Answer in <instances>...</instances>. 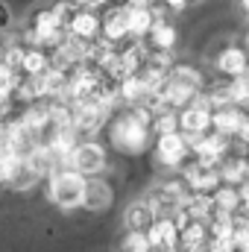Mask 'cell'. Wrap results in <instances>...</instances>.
<instances>
[{"mask_svg":"<svg viewBox=\"0 0 249 252\" xmlns=\"http://www.w3.org/2000/svg\"><path fill=\"white\" fill-rule=\"evenodd\" d=\"M153 118L156 115L147 106H141V103L126 106L124 103V109L112 112L106 126H103L106 138H109V147L124 153V156H141L153 144V138H156Z\"/></svg>","mask_w":249,"mask_h":252,"instance_id":"obj_1","label":"cell"},{"mask_svg":"<svg viewBox=\"0 0 249 252\" xmlns=\"http://www.w3.org/2000/svg\"><path fill=\"white\" fill-rule=\"evenodd\" d=\"M85 179L76 167L70 164H56L50 167L47 173V199L62 208V211H73L82 205V196H85Z\"/></svg>","mask_w":249,"mask_h":252,"instance_id":"obj_2","label":"cell"},{"mask_svg":"<svg viewBox=\"0 0 249 252\" xmlns=\"http://www.w3.org/2000/svg\"><path fill=\"white\" fill-rule=\"evenodd\" d=\"M67 38V27H64L62 15L53 9V3L47 6H38L27 27H24V44H35V47H44V50H53L56 44H62Z\"/></svg>","mask_w":249,"mask_h":252,"instance_id":"obj_3","label":"cell"},{"mask_svg":"<svg viewBox=\"0 0 249 252\" xmlns=\"http://www.w3.org/2000/svg\"><path fill=\"white\" fill-rule=\"evenodd\" d=\"M153 158L158 167H170L179 170L190 158V141L182 129H170V132H158L153 138Z\"/></svg>","mask_w":249,"mask_h":252,"instance_id":"obj_4","label":"cell"},{"mask_svg":"<svg viewBox=\"0 0 249 252\" xmlns=\"http://www.w3.org/2000/svg\"><path fill=\"white\" fill-rule=\"evenodd\" d=\"M67 164L76 167L82 176H100L109 167V153L100 141H76L73 153L67 156Z\"/></svg>","mask_w":249,"mask_h":252,"instance_id":"obj_5","label":"cell"},{"mask_svg":"<svg viewBox=\"0 0 249 252\" xmlns=\"http://www.w3.org/2000/svg\"><path fill=\"white\" fill-rule=\"evenodd\" d=\"M176 118H179V129H182L185 135H202V132L211 129L214 106H211V100L205 97V91H199L190 103H185V106L176 112Z\"/></svg>","mask_w":249,"mask_h":252,"instance_id":"obj_6","label":"cell"},{"mask_svg":"<svg viewBox=\"0 0 249 252\" xmlns=\"http://www.w3.org/2000/svg\"><path fill=\"white\" fill-rule=\"evenodd\" d=\"M187 185L182 179H170V182H161V185H156V188L147 193V202L153 205V211L158 214V217H173L182 205H185L187 199Z\"/></svg>","mask_w":249,"mask_h":252,"instance_id":"obj_7","label":"cell"},{"mask_svg":"<svg viewBox=\"0 0 249 252\" xmlns=\"http://www.w3.org/2000/svg\"><path fill=\"white\" fill-rule=\"evenodd\" d=\"M211 64H214L217 76H229V79L244 76V73H249V47L238 44V41H226L211 56Z\"/></svg>","mask_w":249,"mask_h":252,"instance_id":"obj_8","label":"cell"},{"mask_svg":"<svg viewBox=\"0 0 249 252\" xmlns=\"http://www.w3.org/2000/svg\"><path fill=\"white\" fill-rule=\"evenodd\" d=\"M182 170V182L187 185V190H199V193H211L223 179H220V167L217 164H208L196 156H190L185 164L179 167Z\"/></svg>","mask_w":249,"mask_h":252,"instance_id":"obj_9","label":"cell"},{"mask_svg":"<svg viewBox=\"0 0 249 252\" xmlns=\"http://www.w3.org/2000/svg\"><path fill=\"white\" fill-rule=\"evenodd\" d=\"M100 38L109 44H124L129 41V9L126 3H106L100 12Z\"/></svg>","mask_w":249,"mask_h":252,"instance_id":"obj_10","label":"cell"},{"mask_svg":"<svg viewBox=\"0 0 249 252\" xmlns=\"http://www.w3.org/2000/svg\"><path fill=\"white\" fill-rule=\"evenodd\" d=\"M64 27H67V35L91 44V41L100 38V9H94V6H73V12H70Z\"/></svg>","mask_w":249,"mask_h":252,"instance_id":"obj_11","label":"cell"},{"mask_svg":"<svg viewBox=\"0 0 249 252\" xmlns=\"http://www.w3.org/2000/svg\"><path fill=\"white\" fill-rule=\"evenodd\" d=\"M147 238H150V247L158 252L179 250V226L173 217H156L153 226L147 229Z\"/></svg>","mask_w":249,"mask_h":252,"instance_id":"obj_12","label":"cell"},{"mask_svg":"<svg viewBox=\"0 0 249 252\" xmlns=\"http://www.w3.org/2000/svg\"><path fill=\"white\" fill-rule=\"evenodd\" d=\"M112 199H115V190H112V185L103 179V173L85 179L82 208H88V211H106V208H112Z\"/></svg>","mask_w":249,"mask_h":252,"instance_id":"obj_13","label":"cell"},{"mask_svg":"<svg viewBox=\"0 0 249 252\" xmlns=\"http://www.w3.org/2000/svg\"><path fill=\"white\" fill-rule=\"evenodd\" d=\"M247 112H249V109L235 106V103L217 106V109H214V118H211V129H217V132H223V135L235 138V135H238V129H241V124H244V118H247Z\"/></svg>","mask_w":249,"mask_h":252,"instance_id":"obj_14","label":"cell"},{"mask_svg":"<svg viewBox=\"0 0 249 252\" xmlns=\"http://www.w3.org/2000/svg\"><path fill=\"white\" fill-rule=\"evenodd\" d=\"M217 167H220V179H223V182H229V185H241V182L249 176L247 153H238L235 147L223 156V161H220Z\"/></svg>","mask_w":249,"mask_h":252,"instance_id":"obj_15","label":"cell"},{"mask_svg":"<svg viewBox=\"0 0 249 252\" xmlns=\"http://www.w3.org/2000/svg\"><path fill=\"white\" fill-rule=\"evenodd\" d=\"M179 250H208V220L190 217L179 226Z\"/></svg>","mask_w":249,"mask_h":252,"instance_id":"obj_16","label":"cell"},{"mask_svg":"<svg viewBox=\"0 0 249 252\" xmlns=\"http://www.w3.org/2000/svg\"><path fill=\"white\" fill-rule=\"evenodd\" d=\"M144 41H147V47H156V50H173L176 41H179V32H176L170 18H156V24L147 32Z\"/></svg>","mask_w":249,"mask_h":252,"instance_id":"obj_17","label":"cell"},{"mask_svg":"<svg viewBox=\"0 0 249 252\" xmlns=\"http://www.w3.org/2000/svg\"><path fill=\"white\" fill-rule=\"evenodd\" d=\"M126 9H129V38L144 41L147 32H150L153 24H156V12H153V6H132V3H126Z\"/></svg>","mask_w":249,"mask_h":252,"instance_id":"obj_18","label":"cell"},{"mask_svg":"<svg viewBox=\"0 0 249 252\" xmlns=\"http://www.w3.org/2000/svg\"><path fill=\"white\" fill-rule=\"evenodd\" d=\"M158 214L153 211V205L147 202V196L144 199H135L129 208H126V217H124V223H126V229H135V232H147L150 226H153V220H156Z\"/></svg>","mask_w":249,"mask_h":252,"instance_id":"obj_19","label":"cell"},{"mask_svg":"<svg viewBox=\"0 0 249 252\" xmlns=\"http://www.w3.org/2000/svg\"><path fill=\"white\" fill-rule=\"evenodd\" d=\"M50 64H53L50 62V50L35 47V44H27L24 47V59H21V73L24 76H41Z\"/></svg>","mask_w":249,"mask_h":252,"instance_id":"obj_20","label":"cell"},{"mask_svg":"<svg viewBox=\"0 0 249 252\" xmlns=\"http://www.w3.org/2000/svg\"><path fill=\"white\" fill-rule=\"evenodd\" d=\"M211 199H214V211H229V214H235L244 205L241 193H238V185H229V182H220L211 190Z\"/></svg>","mask_w":249,"mask_h":252,"instance_id":"obj_21","label":"cell"},{"mask_svg":"<svg viewBox=\"0 0 249 252\" xmlns=\"http://www.w3.org/2000/svg\"><path fill=\"white\" fill-rule=\"evenodd\" d=\"M21 76H24V73H21L15 64H9L3 56H0V103H6V100H12V97H15Z\"/></svg>","mask_w":249,"mask_h":252,"instance_id":"obj_22","label":"cell"},{"mask_svg":"<svg viewBox=\"0 0 249 252\" xmlns=\"http://www.w3.org/2000/svg\"><path fill=\"white\" fill-rule=\"evenodd\" d=\"M124 250H135V252H150V238H147V232H135V229H126V238L124 244H121Z\"/></svg>","mask_w":249,"mask_h":252,"instance_id":"obj_23","label":"cell"},{"mask_svg":"<svg viewBox=\"0 0 249 252\" xmlns=\"http://www.w3.org/2000/svg\"><path fill=\"white\" fill-rule=\"evenodd\" d=\"M9 27H12V9L0 0V32H3V30H9Z\"/></svg>","mask_w":249,"mask_h":252,"instance_id":"obj_24","label":"cell"},{"mask_svg":"<svg viewBox=\"0 0 249 252\" xmlns=\"http://www.w3.org/2000/svg\"><path fill=\"white\" fill-rule=\"evenodd\" d=\"M62 3H70V6H94V9L106 6V0H62Z\"/></svg>","mask_w":249,"mask_h":252,"instance_id":"obj_25","label":"cell"},{"mask_svg":"<svg viewBox=\"0 0 249 252\" xmlns=\"http://www.w3.org/2000/svg\"><path fill=\"white\" fill-rule=\"evenodd\" d=\"M238 193H241V202H244V205L249 208V176L244 179V182H241V185H238Z\"/></svg>","mask_w":249,"mask_h":252,"instance_id":"obj_26","label":"cell"},{"mask_svg":"<svg viewBox=\"0 0 249 252\" xmlns=\"http://www.w3.org/2000/svg\"><path fill=\"white\" fill-rule=\"evenodd\" d=\"M235 6H238V15H241V18L249 24V0H238Z\"/></svg>","mask_w":249,"mask_h":252,"instance_id":"obj_27","label":"cell"},{"mask_svg":"<svg viewBox=\"0 0 249 252\" xmlns=\"http://www.w3.org/2000/svg\"><path fill=\"white\" fill-rule=\"evenodd\" d=\"M196 3H202V0H187V6H196Z\"/></svg>","mask_w":249,"mask_h":252,"instance_id":"obj_28","label":"cell"},{"mask_svg":"<svg viewBox=\"0 0 249 252\" xmlns=\"http://www.w3.org/2000/svg\"><path fill=\"white\" fill-rule=\"evenodd\" d=\"M106 3H126V0H106Z\"/></svg>","mask_w":249,"mask_h":252,"instance_id":"obj_29","label":"cell"},{"mask_svg":"<svg viewBox=\"0 0 249 252\" xmlns=\"http://www.w3.org/2000/svg\"><path fill=\"white\" fill-rule=\"evenodd\" d=\"M0 56H3V44H0Z\"/></svg>","mask_w":249,"mask_h":252,"instance_id":"obj_30","label":"cell"},{"mask_svg":"<svg viewBox=\"0 0 249 252\" xmlns=\"http://www.w3.org/2000/svg\"><path fill=\"white\" fill-rule=\"evenodd\" d=\"M247 158H249V147H247Z\"/></svg>","mask_w":249,"mask_h":252,"instance_id":"obj_31","label":"cell"}]
</instances>
